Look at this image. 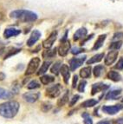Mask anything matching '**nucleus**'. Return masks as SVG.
I'll use <instances>...</instances> for the list:
<instances>
[{"mask_svg":"<svg viewBox=\"0 0 123 124\" xmlns=\"http://www.w3.org/2000/svg\"><path fill=\"white\" fill-rule=\"evenodd\" d=\"M20 105L16 101H9L0 104V116L4 118H11L15 117L19 110Z\"/></svg>","mask_w":123,"mask_h":124,"instance_id":"obj_1","label":"nucleus"},{"mask_svg":"<svg viewBox=\"0 0 123 124\" xmlns=\"http://www.w3.org/2000/svg\"><path fill=\"white\" fill-rule=\"evenodd\" d=\"M10 18L19 20L23 23L34 22L37 19V15L33 11L27 10H16L10 13Z\"/></svg>","mask_w":123,"mask_h":124,"instance_id":"obj_2","label":"nucleus"},{"mask_svg":"<svg viewBox=\"0 0 123 124\" xmlns=\"http://www.w3.org/2000/svg\"><path fill=\"white\" fill-rule=\"evenodd\" d=\"M41 62V60L39 57H33L31 61H30L28 66H27L26 71H25V75L26 76H30L32 75L37 71V70L38 69L39 64Z\"/></svg>","mask_w":123,"mask_h":124,"instance_id":"obj_3","label":"nucleus"},{"mask_svg":"<svg viewBox=\"0 0 123 124\" xmlns=\"http://www.w3.org/2000/svg\"><path fill=\"white\" fill-rule=\"evenodd\" d=\"M61 90H62L61 84L57 83V84H55L53 86H50V87L46 89L45 95L46 96H48L49 98H56L61 94Z\"/></svg>","mask_w":123,"mask_h":124,"instance_id":"obj_4","label":"nucleus"},{"mask_svg":"<svg viewBox=\"0 0 123 124\" xmlns=\"http://www.w3.org/2000/svg\"><path fill=\"white\" fill-rule=\"evenodd\" d=\"M87 56H79V57H74L69 60V69L71 71H75L76 70H77L80 66H82V63L85 62Z\"/></svg>","mask_w":123,"mask_h":124,"instance_id":"obj_5","label":"nucleus"},{"mask_svg":"<svg viewBox=\"0 0 123 124\" xmlns=\"http://www.w3.org/2000/svg\"><path fill=\"white\" fill-rule=\"evenodd\" d=\"M123 108V105L122 104H117V105H113V106H103L101 110H102L103 113L108 115H115L116 113H118L119 111H121V109Z\"/></svg>","mask_w":123,"mask_h":124,"instance_id":"obj_6","label":"nucleus"},{"mask_svg":"<svg viewBox=\"0 0 123 124\" xmlns=\"http://www.w3.org/2000/svg\"><path fill=\"white\" fill-rule=\"evenodd\" d=\"M70 42L69 40H65V41L61 42V44L58 47V54L61 56H66L68 55L69 51L70 50Z\"/></svg>","mask_w":123,"mask_h":124,"instance_id":"obj_7","label":"nucleus"},{"mask_svg":"<svg viewBox=\"0 0 123 124\" xmlns=\"http://www.w3.org/2000/svg\"><path fill=\"white\" fill-rule=\"evenodd\" d=\"M118 55H119V51L116 50H112L111 51H109L107 54V56H105L104 62L107 66H110L114 62L116 61L117 57H118Z\"/></svg>","mask_w":123,"mask_h":124,"instance_id":"obj_8","label":"nucleus"},{"mask_svg":"<svg viewBox=\"0 0 123 124\" xmlns=\"http://www.w3.org/2000/svg\"><path fill=\"white\" fill-rule=\"evenodd\" d=\"M57 31H52L50 35L48 37V38H46L44 41L43 42V47L44 49H50V48L53 46L54 43L56 40V37H57Z\"/></svg>","mask_w":123,"mask_h":124,"instance_id":"obj_9","label":"nucleus"},{"mask_svg":"<svg viewBox=\"0 0 123 124\" xmlns=\"http://www.w3.org/2000/svg\"><path fill=\"white\" fill-rule=\"evenodd\" d=\"M41 36H42V33L38 30H34V31L31 32V37H30V38L28 39V41H27V44H26L27 46H29V47L33 46L39 39H40Z\"/></svg>","mask_w":123,"mask_h":124,"instance_id":"obj_10","label":"nucleus"},{"mask_svg":"<svg viewBox=\"0 0 123 124\" xmlns=\"http://www.w3.org/2000/svg\"><path fill=\"white\" fill-rule=\"evenodd\" d=\"M110 88V85L108 84H104L102 83H97L92 85V89H91V95H94L95 94L99 93L100 91H105L108 89Z\"/></svg>","mask_w":123,"mask_h":124,"instance_id":"obj_11","label":"nucleus"},{"mask_svg":"<svg viewBox=\"0 0 123 124\" xmlns=\"http://www.w3.org/2000/svg\"><path fill=\"white\" fill-rule=\"evenodd\" d=\"M39 96H40L39 92H26L23 95V98L24 99V101L30 103L36 102L39 99Z\"/></svg>","mask_w":123,"mask_h":124,"instance_id":"obj_12","label":"nucleus"},{"mask_svg":"<svg viewBox=\"0 0 123 124\" xmlns=\"http://www.w3.org/2000/svg\"><path fill=\"white\" fill-rule=\"evenodd\" d=\"M60 73L62 74V77L63 78V82L65 84H68L70 78V69L67 64H62L60 69Z\"/></svg>","mask_w":123,"mask_h":124,"instance_id":"obj_13","label":"nucleus"},{"mask_svg":"<svg viewBox=\"0 0 123 124\" xmlns=\"http://www.w3.org/2000/svg\"><path fill=\"white\" fill-rule=\"evenodd\" d=\"M20 33H21V31L18 29H16V28H7L4 31V37L8 39L10 37H16V36H18Z\"/></svg>","mask_w":123,"mask_h":124,"instance_id":"obj_14","label":"nucleus"},{"mask_svg":"<svg viewBox=\"0 0 123 124\" xmlns=\"http://www.w3.org/2000/svg\"><path fill=\"white\" fill-rule=\"evenodd\" d=\"M87 34H88V30H87L86 28H84V27H82V28L78 29L77 31L75 32L73 39H74V41H78V40H80V39H83L87 36Z\"/></svg>","mask_w":123,"mask_h":124,"instance_id":"obj_15","label":"nucleus"},{"mask_svg":"<svg viewBox=\"0 0 123 124\" xmlns=\"http://www.w3.org/2000/svg\"><path fill=\"white\" fill-rule=\"evenodd\" d=\"M106 38H107V34H102V35L99 36L98 38H97L96 41H95V43H94V46H93L92 50H99L100 48L102 47Z\"/></svg>","mask_w":123,"mask_h":124,"instance_id":"obj_16","label":"nucleus"},{"mask_svg":"<svg viewBox=\"0 0 123 124\" xmlns=\"http://www.w3.org/2000/svg\"><path fill=\"white\" fill-rule=\"evenodd\" d=\"M121 89H114V90H110L109 92H108V94L105 96V99L106 100H116L117 98L119 97L121 94Z\"/></svg>","mask_w":123,"mask_h":124,"instance_id":"obj_17","label":"nucleus"},{"mask_svg":"<svg viewBox=\"0 0 123 124\" xmlns=\"http://www.w3.org/2000/svg\"><path fill=\"white\" fill-rule=\"evenodd\" d=\"M107 78H108L109 80L113 81V82H120L121 80V76L119 72L115 70H111L109 71L107 74Z\"/></svg>","mask_w":123,"mask_h":124,"instance_id":"obj_18","label":"nucleus"},{"mask_svg":"<svg viewBox=\"0 0 123 124\" xmlns=\"http://www.w3.org/2000/svg\"><path fill=\"white\" fill-rule=\"evenodd\" d=\"M105 68L102 66V65H96V66L94 67L93 69V74H94V77H101L105 72Z\"/></svg>","mask_w":123,"mask_h":124,"instance_id":"obj_19","label":"nucleus"},{"mask_svg":"<svg viewBox=\"0 0 123 124\" xmlns=\"http://www.w3.org/2000/svg\"><path fill=\"white\" fill-rule=\"evenodd\" d=\"M57 51V49L56 48H54V49H46V50L43 52V58H52L55 56Z\"/></svg>","mask_w":123,"mask_h":124,"instance_id":"obj_20","label":"nucleus"},{"mask_svg":"<svg viewBox=\"0 0 123 124\" xmlns=\"http://www.w3.org/2000/svg\"><path fill=\"white\" fill-rule=\"evenodd\" d=\"M103 57H104V53L96 54V55L93 56L89 60L87 61V64H92V63H96V62H99L102 60Z\"/></svg>","mask_w":123,"mask_h":124,"instance_id":"obj_21","label":"nucleus"},{"mask_svg":"<svg viewBox=\"0 0 123 124\" xmlns=\"http://www.w3.org/2000/svg\"><path fill=\"white\" fill-rule=\"evenodd\" d=\"M50 64H51V62H49V61H44L43 62V64L41 65V68L39 69L38 72L37 73V76H41V75L45 74L46 71H48V70H49Z\"/></svg>","mask_w":123,"mask_h":124,"instance_id":"obj_22","label":"nucleus"},{"mask_svg":"<svg viewBox=\"0 0 123 124\" xmlns=\"http://www.w3.org/2000/svg\"><path fill=\"white\" fill-rule=\"evenodd\" d=\"M91 72H92V69H91L90 66L84 67V68H82L80 70V77L83 79L88 78V77H90Z\"/></svg>","mask_w":123,"mask_h":124,"instance_id":"obj_23","label":"nucleus"},{"mask_svg":"<svg viewBox=\"0 0 123 124\" xmlns=\"http://www.w3.org/2000/svg\"><path fill=\"white\" fill-rule=\"evenodd\" d=\"M40 81H41V83L43 85H48L49 83H53L55 81V77H52V76H49V75H43L40 77Z\"/></svg>","mask_w":123,"mask_h":124,"instance_id":"obj_24","label":"nucleus"},{"mask_svg":"<svg viewBox=\"0 0 123 124\" xmlns=\"http://www.w3.org/2000/svg\"><path fill=\"white\" fill-rule=\"evenodd\" d=\"M69 91L67 90L65 92V94L62 96V98H60V99L58 100V101H57L58 107H62V106L65 105L69 101Z\"/></svg>","mask_w":123,"mask_h":124,"instance_id":"obj_25","label":"nucleus"},{"mask_svg":"<svg viewBox=\"0 0 123 124\" xmlns=\"http://www.w3.org/2000/svg\"><path fill=\"white\" fill-rule=\"evenodd\" d=\"M12 96V92H10V91L3 89V88H0V99H10Z\"/></svg>","mask_w":123,"mask_h":124,"instance_id":"obj_26","label":"nucleus"},{"mask_svg":"<svg viewBox=\"0 0 123 124\" xmlns=\"http://www.w3.org/2000/svg\"><path fill=\"white\" fill-rule=\"evenodd\" d=\"M98 103V101H96L95 99H88L86 100L81 104L82 108H91V107H94L95 106L96 104Z\"/></svg>","mask_w":123,"mask_h":124,"instance_id":"obj_27","label":"nucleus"},{"mask_svg":"<svg viewBox=\"0 0 123 124\" xmlns=\"http://www.w3.org/2000/svg\"><path fill=\"white\" fill-rule=\"evenodd\" d=\"M62 66V62L61 61H56L55 63L52 65L51 69H50V71H51L52 74H55V76H57L59 74L60 69H61Z\"/></svg>","mask_w":123,"mask_h":124,"instance_id":"obj_28","label":"nucleus"},{"mask_svg":"<svg viewBox=\"0 0 123 124\" xmlns=\"http://www.w3.org/2000/svg\"><path fill=\"white\" fill-rule=\"evenodd\" d=\"M20 51H21V49H17V48H11V49H10V50L7 51L6 55L4 56V59L5 60V59H7V58H9V57H10V56L16 55V54L19 53Z\"/></svg>","mask_w":123,"mask_h":124,"instance_id":"obj_29","label":"nucleus"},{"mask_svg":"<svg viewBox=\"0 0 123 124\" xmlns=\"http://www.w3.org/2000/svg\"><path fill=\"white\" fill-rule=\"evenodd\" d=\"M121 45H122V41L118 40V41H115V42H113V43H111L110 45H109V49H110V50H118L121 49Z\"/></svg>","mask_w":123,"mask_h":124,"instance_id":"obj_30","label":"nucleus"},{"mask_svg":"<svg viewBox=\"0 0 123 124\" xmlns=\"http://www.w3.org/2000/svg\"><path fill=\"white\" fill-rule=\"evenodd\" d=\"M40 86H41V85H40V83H39L38 82H37L36 80H33L27 84V89H36L40 88Z\"/></svg>","mask_w":123,"mask_h":124,"instance_id":"obj_31","label":"nucleus"},{"mask_svg":"<svg viewBox=\"0 0 123 124\" xmlns=\"http://www.w3.org/2000/svg\"><path fill=\"white\" fill-rule=\"evenodd\" d=\"M82 116L84 118V120H83V124H93V120L90 118L88 113L84 112V113H82Z\"/></svg>","mask_w":123,"mask_h":124,"instance_id":"obj_32","label":"nucleus"},{"mask_svg":"<svg viewBox=\"0 0 123 124\" xmlns=\"http://www.w3.org/2000/svg\"><path fill=\"white\" fill-rule=\"evenodd\" d=\"M51 108H52V104L50 103V102H48V101L43 102L41 106V109H42V111H43V112H48L49 110L51 109Z\"/></svg>","mask_w":123,"mask_h":124,"instance_id":"obj_33","label":"nucleus"},{"mask_svg":"<svg viewBox=\"0 0 123 124\" xmlns=\"http://www.w3.org/2000/svg\"><path fill=\"white\" fill-rule=\"evenodd\" d=\"M86 85H87V82L85 80H82V82H80L79 85H78L77 89L79 92L82 93V92H84L85 91V88H86Z\"/></svg>","mask_w":123,"mask_h":124,"instance_id":"obj_34","label":"nucleus"},{"mask_svg":"<svg viewBox=\"0 0 123 124\" xmlns=\"http://www.w3.org/2000/svg\"><path fill=\"white\" fill-rule=\"evenodd\" d=\"M84 51H85V50L83 48H79V47H75L71 50V53L73 54V55H78V54L82 53V52H84Z\"/></svg>","mask_w":123,"mask_h":124,"instance_id":"obj_35","label":"nucleus"},{"mask_svg":"<svg viewBox=\"0 0 123 124\" xmlns=\"http://www.w3.org/2000/svg\"><path fill=\"white\" fill-rule=\"evenodd\" d=\"M115 68L116 70H123V57H121L119 59V61L117 62L116 65L115 66Z\"/></svg>","mask_w":123,"mask_h":124,"instance_id":"obj_36","label":"nucleus"},{"mask_svg":"<svg viewBox=\"0 0 123 124\" xmlns=\"http://www.w3.org/2000/svg\"><path fill=\"white\" fill-rule=\"evenodd\" d=\"M81 98V96L79 95H75L73 97H72V99H71V101H70V102H69V106L70 107H72V106H74L75 104L77 102V101L79 99Z\"/></svg>","mask_w":123,"mask_h":124,"instance_id":"obj_37","label":"nucleus"},{"mask_svg":"<svg viewBox=\"0 0 123 124\" xmlns=\"http://www.w3.org/2000/svg\"><path fill=\"white\" fill-rule=\"evenodd\" d=\"M122 37H123V32H117V33H115V35L113 36L112 40H113V41H118V40L122 38Z\"/></svg>","mask_w":123,"mask_h":124,"instance_id":"obj_38","label":"nucleus"},{"mask_svg":"<svg viewBox=\"0 0 123 124\" xmlns=\"http://www.w3.org/2000/svg\"><path fill=\"white\" fill-rule=\"evenodd\" d=\"M77 81H78V76L77 75H75L73 77V82H72V88H76V85H77Z\"/></svg>","mask_w":123,"mask_h":124,"instance_id":"obj_39","label":"nucleus"},{"mask_svg":"<svg viewBox=\"0 0 123 124\" xmlns=\"http://www.w3.org/2000/svg\"><path fill=\"white\" fill-rule=\"evenodd\" d=\"M93 37H94V34H91V35L89 36V37H86V38H85V37H84V38H83V39H82V43H81V45H83V44H85V43H86L87 41H88V40H90Z\"/></svg>","mask_w":123,"mask_h":124,"instance_id":"obj_40","label":"nucleus"},{"mask_svg":"<svg viewBox=\"0 0 123 124\" xmlns=\"http://www.w3.org/2000/svg\"><path fill=\"white\" fill-rule=\"evenodd\" d=\"M97 124H114L113 121H100L97 122Z\"/></svg>","mask_w":123,"mask_h":124,"instance_id":"obj_41","label":"nucleus"},{"mask_svg":"<svg viewBox=\"0 0 123 124\" xmlns=\"http://www.w3.org/2000/svg\"><path fill=\"white\" fill-rule=\"evenodd\" d=\"M115 124H123V118H119L115 121Z\"/></svg>","mask_w":123,"mask_h":124,"instance_id":"obj_42","label":"nucleus"},{"mask_svg":"<svg viewBox=\"0 0 123 124\" xmlns=\"http://www.w3.org/2000/svg\"><path fill=\"white\" fill-rule=\"evenodd\" d=\"M4 78H5V75H4V73L0 72V81H3Z\"/></svg>","mask_w":123,"mask_h":124,"instance_id":"obj_43","label":"nucleus"},{"mask_svg":"<svg viewBox=\"0 0 123 124\" xmlns=\"http://www.w3.org/2000/svg\"><path fill=\"white\" fill-rule=\"evenodd\" d=\"M94 116H99V115L98 114H97V112H98V108H96V109H95V110H94Z\"/></svg>","mask_w":123,"mask_h":124,"instance_id":"obj_44","label":"nucleus"},{"mask_svg":"<svg viewBox=\"0 0 123 124\" xmlns=\"http://www.w3.org/2000/svg\"><path fill=\"white\" fill-rule=\"evenodd\" d=\"M121 102H122V103H123V98H122V100H121Z\"/></svg>","mask_w":123,"mask_h":124,"instance_id":"obj_45","label":"nucleus"}]
</instances>
